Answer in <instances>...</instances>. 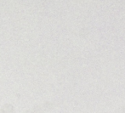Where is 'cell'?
Segmentation results:
<instances>
[{
    "instance_id": "obj_1",
    "label": "cell",
    "mask_w": 125,
    "mask_h": 113,
    "mask_svg": "<svg viewBox=\"0 0 125 113\" xmlns=\"http://www.w3.org/2000/svg\"><path fill=\"white\" fill-rule=\"evenodd\" d=\"M2 112L3 113H14L15 112V108L12 105L10 104H6L2 107Z\"/></svg>"
},
{
    "instance_id": "obj_2",
    "label": "cell",
    "mask_w": 125,
    "mask_h": 113,
    "mask_svg": "<svg viewBox=\"0 0 125 113\" xmlns=\"http://www.w3.org/2000/svg\"><path fill=\"white\" fill-rule=\"evenodd\" d=\"M32 113H43V109H42V107L37 105V106H35L34 108H33Z\"/></svg>"
},
{
    "instance_id": "obj_3",
    "label": "cell",
    "mask_w": 125,
    "mask_h": 113,
    "mask_svg": "<svg viewBox=\"0 0 125 113\" xmlns=\"http://www.w3.org/2000/svg\"><path fill=\"white\" fill-rule=\"evenodd\" d=\"M24 113H32V112H31V111H26V112H25Z\"/></svg>"
},
{
    "instance_id": "obj_4",
    "label": "cell",
    "mask_w": 125,
    "mask_h": 113,
    "mask_svg": "<svg viewBox=\"0 0 125 113\" xmlns=\"http://www.w3.org/2000/svg\"><path fill=\"white\" fill-rule=\"evenodd\" d=\"M0 113H3V112H2V110H0Z\"/></svg>"
}]
</instances>
